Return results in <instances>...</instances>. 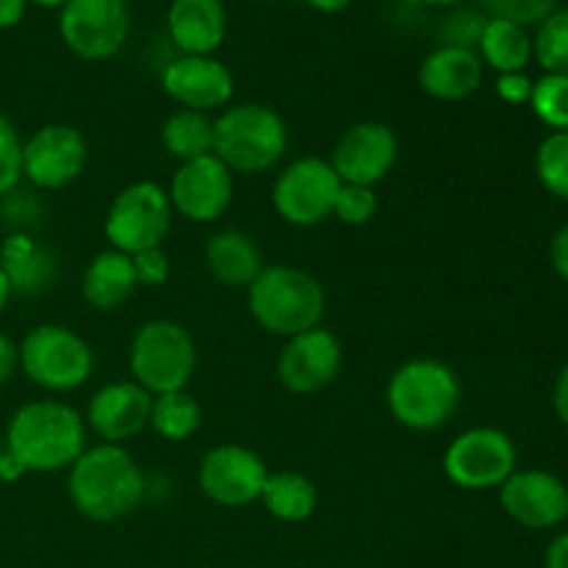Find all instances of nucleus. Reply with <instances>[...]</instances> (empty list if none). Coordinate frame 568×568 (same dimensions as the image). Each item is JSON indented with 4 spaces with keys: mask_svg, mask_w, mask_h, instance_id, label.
<instances>
[{
    "mask_svg": "<svg viewBox=\"0 0 568 568\" xmlns=\"http://www.w3.org/2000/svg\"><path fill=\"white\" fill-rule=\"evenodd\" d=\"M42 214L44 205L39 200V194L33 192L14 189L6 197H0V216L11 227V233H33V227L42 222Z\"/></svg>",
    "mask_w": 568,
    "mask_h": 568,
    "instance_id": "34",
    "label": "nucleus"
},
{
    "mask_svg": "<svg viewBox=\"0 0 568 568\" xmlns=\"http://www.w3.org/2000/svg\"><path fill=\"white\" fill-rule=\"evenodd\" d=\"M11 286H9V281H6V275H3V270H0V314H3L6 311V305H9V300H11Z\"/></svg>",
    "mask_w": 568,
    "mask_h": 568,
    "instance_id": "44",
    "label": "nucleus"
},
{
    "mask_svg": "<svg viewBox=\"0 0 568 568\" xmlns=\"http://www.w3.org/2000/svg\"><path fill=\"white\" fill-rule=\"evenodd\" d=\"M416 3H427V6H449L455 0H416Z\"/></svg>",
    "mask_w": 568,
    "mask_h": 568,
    "instance_id": "46",
    "label": "nucleus"
},
{
    "mask_svg": "<svg viewBox=\"0 0 568 568\" xmlns=\"http://www.w3.org/2000/svg\"><path fill=\"white\" fill-rule=\"evenodd\" d=\"M166 194H170L175 214L200 222V225H209V222L220 220L231 209L233 172L214 153L203 155V159L183 161L172 172Z\"/></svg>",
    "mask_w": 568,
    "mask_h": 568,
    "instance_id": "16",
    "label": "nucleus"
},
{
    "mask_svg": "<svg viewBox=\"0 0 568 568\" xmlns=\"http://www.w3.org/2000/svg\"><path fill=\"white\" fill-rule=\"evenodd\" d=\"M532 78L527 72H505L497 78V98L508 105H525L530 103L532 94Z\"/></svg>",
    "mask_w": 568,
    "mask_h": 568,
    "instance_id": "37",
    "label": "nucleus"
},
{
    "mask_svg": "<svg viewBox=\"0 0 568 568\" xmlns=\"http://www.w3.org/2000/svg\"><path fill=\"white\" fill-rule=\"evenodd\" d=\"M386 405L405 430H442L460 408V381L453 366L438 358L405 361L388 377Z\"/></svg>",
    "mask_w": 568,
    "mask_h": 568,
    "instance_id": "4",
    "label": "nucleus"
},
{
    "mask_svg": "<svg viewBox=\"0 0 568 568\" xmlns=\"http://www.w3.org/2000/svg\"><path fill=\"white\" fill-rule=\"evenodd\" d=\"M344 364L342 342L327 327H314L286 338L277 355V381L300 397H311L331 386Z\"/></svg>",
    "mask_w": 568,
    "mask_h": 568,
    "instance_id": "14",
    "label": "nucleus"
},
{
    "mask_svg": "<svg viewBox=\"0 0 568 568\" xmlns=\"http://www.w3.org/2000/svg\"><path fill=\"white\" fill-rule=\"evenodd\" d=\"M530 109L549 131H568V75L544 72L532 83Z\"/></svg>",
    "mask_w": 568,
    "mask_h": 568,
    "instance_id": "31",
    "label": "nucleus"
},
{
    "mask_svg": "<svg viewBox=\"0 0 568 568\" xmlns=\"http://www.w3.org/2000/svg\"><path fill=\"white\" fill-rule=\"evenodd\" d=\"M483 78H486V64L477 50L458 48V44H442L427 53L419 67L422 92L444 103L471 98L483 87Z\"/></svg>",
    "mask_w": 568,
    "mask_h": 568,
    "instance_id": "20",
    "label": "nucleus"
},
{
    "mask_svg": "<svg viewBox=\"0 0 568 568\" xmlns=\"http://www.w3.org/2000/svg\"><path fill=\"white\" fill-rule=\"evenodd\" d=\"M131 258H133V270H136L139 286L159 288L170 281L172 266H170V258H166L164 247L144 250V253L131 255Z\"/></svg>",
    "mask_w": 568,
    "mask_h": 568,
    "instance_id": "36",
    "label": "nucleus"
},
{
    "mask_svg": "<svg viewBox=\"0 0 568 568\" xmlns=\"http://www.w3.org/2000/svg\"><path fill=\"white\" fill-rule=\"evenodd\" d=\"M203 425V408L189 392H170L153 397L150 408V430L159 438L181 444L192 438Z\"/></svg>",
    "mask_w": 568,
    "mask_h": 568,
    "instance_id": "28",
    "label": "nucleus"
},
{
    "mask_svg": "<svg viewBox=\"0 0 568 568\" xmlns=\"http://www.w3.org/2000/svg\"><path fill=\"white\" fill-rule=\"evenodd\" d=\"M377 214V194L372 186H358V183H342L338 189L333 216L349 227L369 225Z\"/></svg>",
    "mask_w": 568,
    "mask_h": 568,
    "instance_id": "32",
    "label": "nucleus"
},
{
    "mask_svg": "<svg viewBox=\"0 0 568 568\" xmlns=\"http://www.w3.org/2000/svg\"><path fill=\"white\" fill-rule=\"evenodd\" d=\"M161 144L175 161H194L214 153V120L200 111L178 109L161 125Z\"/></svg>",
    "mask_w": 568,
    "mask_h": 568,
    "instance_id": "27",
    "label": "nucleus"
},
{
    "mask_svg": "<svg viewBox=\"0 0 568 568\" xmlns=\"http://www.w3.org/2000/svg\"><path fill=\"white\" fill-rule=\"evenodd\" d=\"M136 288L133 258L111 247L94 255L81 277V294L94 311H116L136 294Z\"/></svg>",
    "mask_w": 568,
    "mask_h": 568,
    "instance_id": "24",
    "label": "nucleus"
},
{
    "mask_svg": "<svg viewBox=\"0 0 568 568\" xmlns=\"http://www.w3.org/2000/svg\"><path fill=\"white\" fill-rule=\"evenodd\" d=\"M87 159V139L67 122H48L22 139V178L39 192H59L75 183Z\"/></svg>",
    "mask_w": 568,
    "mask_h": 568,
    "instance_id": "12",
    "label": "nucleus"
},
{
    "mask_svg": "<svg viewBox=\"0 0 568 568\" xmlns=\"http://www.w3.org/2000/svg\"><path fill=\"white\" fill-rule=\"evenodd\" d=\"M544 566L547 568H568V530L555 536L549 541L547 555H544Z\"/></svg>",
    "mask_w": 568,
    "mask_h": 568,
    "instance_id": "41",
    "label": "nucleus"
},
{
    "mask_svg": "<svg viewBox=\"0 0 568 568\" xmlns=\"http://www.w3.org/2000/svg\"><path fill=\"white\" fill-rule=\"evenodd\" d=\"M247 308L266 333L292 338L322 325L327 294L311 272L292 264H270L247 286Z\"/></svg>",
    "mask_w": 568,
    "mask_h": 568,
    "instance_id": "3",
    "label": "nucleus"
},
{
    "mask_svg": "<svg viewBox=\"0 0 568 568\" xmlns=\"http://www.w3.org/2000/svg\"><path fill=\"white\" fill-rule=\"evenodd\" d=\"M28 3L42 6V9H61V6H64L67 0H28Z\"/></svg>",
    "mask_w": 568,
    "mask_h": 568,
    "instance_id": "45",
    "label": "nucleus"
},
{
    "mask_svg": "<svg viewBox=\"0 0 568 568\" xmlns=\"http://www.w3.org/2000/svg\"><path fill=\"white\" fill-rule=\"evenodd\" d=\"M270 477L264 458L242 444H216L200 458L197 486L220 508H247L258 503Z\"/></svg>",
    "mask_w": 568,
    "mask_h": 568,
    "instance_id": "13",
    "label": "nucleus"
},
{
    "mask_svg": "<svg viewBox=\"0 0 568 568\" xmlns=\"http://www.w3.org/2000/svg\"><path fill=\"white\" fill-rule=\"evenodd\" d=\"M286 148V120L272 105L233 103L214 120V155L233 175H261L275 170Z\"/></svg>",
    "mask_w": 568,
    "mask_h": 568,
    "instance_id": "5",
    "label": "nucleus"
},
{
    "mask_svg": "<svg viewBox=\"0 0 568 568\" xmlns=\"http://www.w3.org/2000/svg\"><path fill=\"white\" fill-rule=\"evenodd\" d=\"M480 61L497 70L499 75L505 72H525L532 61V37L525 26L499 17H488L483 26L480 39H477Z\"/></svg>",
    "mask_w": 568,
    "mask_h": 568,
    "instance_id": "26",
    "label": "nucleus"
},
{
    "mask_svg": "<svg viewBox=\"0 0 568 568\" xmlns=\"http://www.w3.org/2000/svg\"><path fill=\"white\" fill-rule=\"evenodd\" d=\"M166 31L183 55H211L227 33V11L222 0H172Z\"/></svg>",
    "mask_w": 568,
    "mask_h": 568,
    "instance_id": "21",
    "label": "nucleus"
},
{
    "mask_svg": "<svg viewBox=\"0 0 568 568\" xmlns=\"http://www.w3.org/2000/svg\"><path fill=\"white\" fill-rule=\"evenodd\" d=\"M28 0H0V31H9L26 14Z\"/></svg>",
    "mask_w": 568,
    "mask_h": 568,
    "instance_id": "42",
    "label": "nucleus"
},
{
    "mask_svg": "<svg viewBox=\"0 0 568 568\" xmlns=\"http://www.w3.org/2000/svg\"><path fill=\"white\" fill-rule=\"evenodd\" d=\"M399 155L397 133L386 122H355L333 144L331 166L342 183L375 189L394 170Z\"/></svg>",
    "mask_w": 568,
    "mask_h": 568,
    "instance_id": "15",
    "label": "nucleus"
},
{
    "mask_svg": "<svg viewBox=\"0 0 568 568\" xmlns=\"http://www.w3.org/2000/svg\"><path fill=\"white\" fill-rule=\"evenodd\" d=\"M131 31L125 0H67L59 9L61 42L83 61L114 59Z\"/></svg>",
    "mask_w": 568,
    "mask_h": 568,
    "instance_id": "11",
    "label": "nucleus"
},
{
    "mask_svg": "<svg viewBox=\"0 0 568 568\" xmlns=\"http://www.w3.org/2000/svg\"><path fill=\"white\" fill-rule=\"evenodd\" d=\"M538 183L552 197L568 200V131H552L536 150Z\"/></svg>",
    "mask_w": 568,
    "mask_h": 568,
    "instance_id": "30",
    "label": "nucleus"
},
{
    "mask_svg": "<svg viewBox=\"0 0 568 568\" xmlns=\"http://www.w3.org/2000/svg\"><path fill=\"white\" fill-rule=\"evenodd\" d=\"M0 270L20 297L44 294L55 281V255L33 233H9L0 244Z\"/></svg>",
    "mask_w": 568,
    "mask_h": 568,
    "instance_id": "22",
    "label": "nucleus"
},
{
    "mask_svg": "<svg viewBox=\"0 0 568 568\" xmlns=\"http://www.w3.org/2000/svg\"><path fill=\"white\" fill-rule=\"evenodd\" d=\"M258 503L264 505L272 519L286 521V525H300V521L314 516L320 491H316L314 480L305 477L303 471H270Z\"/></svg>",
    "mask_w": 568,
    "mask_h": 568,
    "instance_id": "25",
    "label": "nucleus"
},
{
    "mask_svg": "<svg viewBox=\"0 0 568 568\" xmlns=\"http://www.w3.org/2000/svg\"><path fill=\"white\" fill-rule=\"evenodd\" d=\"M22 181V136L14 122L0 111V197Z\"/></svg>",
    "mask_w": 568,
    "mask_h": 568,
    "instance_id": "33",
    "label": "nucleus"
},
{
    "mask_svg": "<svg viewBox=\"0 0 568 568\" xmlns=\"http://www.w3.org/2000/svg\"><path fill=\"white\" fill-rule=\"evenodd\" d=\"M480 3L491 17L519 22L525 28L538 26L544 17L560 9V0H480Z\"/></svg>",
    "mask_w": 568,
    "mask_h": 568,
    "instance_id": "35",
    "label": "nucleus"
},
{
    "mask_svg": "<svg viewBox=\"0 0 568 568\" xmlns=\"http://www.w3.org/2000/svg\"><path fill=\"white\" fill-rule=\"evenodd\" d=\"M125 3H128V0H125Z\"/></svg>",
    "mask_w": 568,
    "mask_h": 568,
    "instance_id": "49",
    "label": "nucleus"
},
{
    "mask_svg": "<svg viewBox=\"0 0 568 568\" xmlns=\"http://www.w3.org/2000/svg\"><path fill=\"white\" fill-rule=\"evenodd\" d=\"M205 270L227 288H247L264 270V253L244 231H220L205 242Z\"/></svg>",
    "mask_w": 568,
    "mask_h": 568,
    "instance_id": "23",
    "label": "nucleus"
},
{
    "mask_svg": "<svg viewBox=\"0 0 568 568\" xmlns=\"http://www.w3.org/2000/svg\"><path fill=\"white\" fill-rule=\"evenodd\" d=\"M131 381L153 397L170 392H186L197 369L194 336L172 320H150L139 325L128 347Z\"/></svg>",
    "mask_w": 568,
    "mask_h": 568,
    "instance_id": "6",
    "label": "nucleus"
},
{
    "mask_svg": "<svg viewBox=\"0 0 568 568\" xmlns=\"http://www.w3.org/2000/svg\"><path fill=\"white\" fill-rule=\"evenodd\" d=\"M153 394L133 381L105 383L89 397L87 427H92L103 444H125L150 427Z\"/></svg>",
    "mask_w": 568,
    "mask_h": 568,
    "instance_id": "19",
    "label": "nucleus"
},
{
    "mask_svg": "<svg viewBox=\"0 0 568 568\" xmlns=\"http://www.w3.org/2000/svg\"><path fill=\"white\" fill-rule=\"evenodd\" d=\"M166 98L189 111H214L231 105L236 81L233 72L214 55H178L161 72Z\"/></svg>",
    "mask_w": 568,
    "mask_h": 568,
    "instance_id": "18",
    "label": "nucleus"
},
{
    "mask_svg": "<svg viewBox=\"0 0 568 568\" xmlns=\"http://www.w3.org/2000/svg\"><path fill=\"white\" fill-rule=\"evenodd\" d=\"M17 361L33 386L53 394L75 392L94 372V353L87 338L55 322L31 327L17 347Z\"/></svg>",
    "mask_w": 568,
    "mask_h": 568,
    "instance_id": "7",
    "label": "nucleus"
},
{
    "mask_svg": "<svg viewBox=\"0 0 568 568\" xmlns=\"http://www.w3.org/2000/svg\"><path fill=\"white\" fill-rule=\"evenodd\" d=\"M3 460H6V447L0 444V475H3ZM0 483H3V480H0Z\"/></svg>",
    "mask_w": 568,
    "mask_h": 568,
    "instance_id": "47",
    "label": "nucleus"
},
{
    "mask_svg": "<svg viewBox=\"0 0 568 568\" xmlns=\"http://www.w3.org/2000/svg\"><path fill=\"white\" fill-rule=\"evenodd\" d=\"M3 447L26 475L70 469L87 449V422L61 399H31L11 414Z\"/></svg>",
    "mask_w": 568,
    "mask_h": 568,
    "instance_id": "2",
    "label": "nucleus"
},
{
    "mask_svg": "<svg viewBox=\"0 0 568 568\" xmlns=\"http://www.w3.org/2000/svg\"><path fill=\"white\" fill-rule=\"evenodd\" d=\"M258 3H272V0H258Z\"/></svg>",
    "mask_w": 568,
    "mask_h": 568,
    "instance_id": "48",
    "label": "nucleus"
},
{
    "mask_svg": "<svg viewBox=\"0 0 568 568\" xmlns=\"http://www.w3.org/2000/svg\"><path fill=\"white\" fill-rule=\"evenodd\" d=\"M532 59L544 72L568 75V6H560L538 22L532 37Z\"/></svg>",
    "mask_w": 568,
    "mask_h": 568,
    "instance_id": "29",
    "label": "nucleus"
},
{
    "mask_svg": "<svg viewBox=\"0 0 568 568\" xmlns=\"http://www.w3.org/2000/svg\"><path fill=\"white\" fill-rule=\"evenodd\" d=\"M338 189L342 181L331 161L322 155H303L277 172L272 183V209L294 227L322 225L333 216Z\"/></svg>",
    "mask_w": 568,
    "mask_h": 568,
    "instance_id": "9",
    "label": "nucleus"
},
{
    "mask_svg": "<svg viewBox=\"0 0 568 568\" xmlns=\"http://www.w3.org/2000/svg\"><path fill=\"white\" fill-rule=\"evenodd\" d=\"M172 203L164 186L155 181L128 183L105 211L103 233L111 250L125 255L144 253L164 244L172 227Z\"/></svg>",
    "mask_w": 568,
    "mask_h": 568,
    "instance_id": "8",
    "label": "nucleus"
},
{
    "mask_svg": "<svg viewBox=\"0 0 568 568\" xmlns=\"http://www.w3.org/2000/svg\"><path fill=\"white\" fill-rule=\"evenodd\" d=\"M17 369H20V361H17V344L11 342L6 333H0V388L14 377Z\"/></svg>",
    "mask_w": 568,
    "mask_h": 568,
    "instance_id": "39",
    "label": "nucleus"
},
{
    "mask_svg": "<svg viewBox=\"0 0 568 568\" xmlns=\"http://www.w3.org/2000/svg\"><path fill=\"white\" fill-rule=\"evenodd\" d=\"M67 471L72 508L89 521L109 525L125 519L148 497V477L122 444L87 447Z\"/></svg>",
    "mask_w": 568,
    "mask_h": 568,
    "instance_id": "1",
    "label": "nucleus"
},
{
    "mask_svg": "<svg viewBox=\"0 0 568 568\" xmlns=\"http://www.w3.org/2000/svg\"><path fill=\"white\" fill-rule=\"evenodd\" d=\"M499 491V505L527 530H552L568 519V486L547 469H516Z\"/></svg>",
    "mask_w": 568,
    "mask_h": 568,
    "instance_id": "17",
    "label": "nucleus"
},
{
    "mask_svg": "<svg viewBox=\"0 0 568 568\" xmlns=\"http://www.w3.org/2000/svg\"><path fill=\"white\" fill-rule=\"evenodd\" d=\"M308 6H314L316 11H325V14H336V11L347 9L353 0H305Z\"/></svg>",
    "mask_w": 568,
    "mask_h": 568,
    "instance_id": "43",
    "label": "nucleus"
},
{
    "mask_svg": "<svg viewBox=\"0 0 568 568\" xmlns=\"http://www.w3.org/2000/svg\"><path fill=\"white\" fill-rule=\"evenodd\" d=\"M552 408H555V416L560 419V425L568 427V364L558 372V377H555Z\"/></svg>",
    "mask_w": 568,
    "mask_h": 568,
    "instance_id": "40",
    "label": "nucleus"
},
{
    "mask_svg": "<svg viewBox=\"0 0 568 568\" xmlns=\"http://www.w3.org/2000/svg\"><path fill=\"white\" fill-rule=\"evenodd\" d=\"M549 261H552V270L558 272V277H564L568 283V222L552 236V244H549Z\"/></svg>",
    "mask_w": 568,
    "mask_h": 568,
    "instance_id": "38",
    "label": "nucleus"
},
{
    "mask_svg": "<svg viewBox=\"0 0 568 568\" xmlns=\"http://www.w3.org/2000/svg\"><path fill=\"white\" fill-rule=\"evenodd\" d=\"M519 464L514 438L499 427H471L455 436L444 453V475L464 491L499 488Z\"/></svg>",
    "mask_w": 568,
    "mask_h": 568,
    "instance_id": "10",
    "label": "nucleus"
}]
</instances>
